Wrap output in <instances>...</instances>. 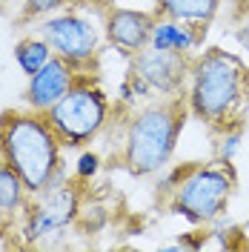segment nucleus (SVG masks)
Returning a JSON list of instances; mask_svg holds the SVG:
<instances>
[{"label": "nucleus", "mask_w": 249, "mask_h": 252, "mask_svg": "<svg viewBox=\"0 0 249 252\" xmlns=\"http://www.w3.org/2000/svg\"><path fill=\"white\" fill-rule=\"evenodd\" d=\"M0 160L9 163L29 195L63 184V143L43 112L6 109L0 115Z\"/></svg>", "instance_id": "1"}, {"label": "nucleus", "mask_w": 249, "mask_h": 252, "mask_svg": "<svg viewBox=\"0 0 249 252\" xmlns=\"http://www.w3.org/2000/svg\"><path fill=\"white\" fill-rule=\"evenodd\" d=\"M249 72L244 61L226 49H209L192 58L189 69L187 103L192 118L203 121L212 129L241 126V115L247 109Z\"/></svg>", "instance_id": "2"}, {"label": "nucleus", "mask_w": 249, "mask_h": 252, "mask_svg": "<svg viewBox=\"0 0 249 252\" xmlns=\"http://www.w3.org/2000/svg\"><path fill=\"white\" fill-rule=\"evenodd\" d=\"M192 115L187 94H160L146 106L132 109L124 129V163L138 178L157 175L169 166L184 124Z\"/></svg>", "instance_id": "3"}, {"label": "nucleus", "mask_w": 249, "mask_h": 252, "mask_svg": "<svg viewBox=\"0 0 249 252\" xmlns=\"http://www.w3.org/2000/svg\"><path fill=\"white\" fill-rule=\"evenodd\" d=\"M235 169L226 160L189 163L172 169L160 181V192H169V209L184 220L201 226L220 218L235 192Z\"/></svg>", "instance_id": "4"}, {"label": "nucleus", "mask_w": 249, "mask_h": 252, "mask_svg": "<svg viewBox=\"0 0 249 252\" xmlns=\"http://www.w3.org/2000/svg\"><path fill=\"white\" fill-rule=\"evenodd\" d=\"M43 115L63 146H86L109 124V97L89 78V72H78V80L69 86V92Z\"/></svg>", "instance_id": "5"}, {"label": "nucleus", "mask_w": 249, "mask_h": 252, "mask_svg": "<svg viewBox=\"0 0 249 252\" xmlns=\"http://www.w3.org/2000/svg\"><path fill=\"white\" fill-rule=\"evenodd\" d=\"M80 212V189L75 184H55L37 195H31L23 209V241L46 244V238L66 232Z\"/></svg>", "instance_id": "6"}, {"label": "nucleus", "mask_w": 249, "mask_h": 252, "mask_svg": "<svg viewBox=\"0 0 249 252\" xmlns=\"http://www.w3.org/2000/svg\"><path fill=\"white\" fill-rule=\"evenodd\" d=\"M37 34L52 46L58 58L69 61L80 72H86L100 52V29L80 12H55L49 17H40Z\"/></svg>", "instance_id": "7"}, {"label": "nucleus", "mask_w": 249, "mask_h": 252, "mask_svg": "<svg viewBox=\"0 0 249 252\" xmlns=\"http://www.w3.org/2000/svg\"><path fill=\"white\" fill-rule=\"evenodd\" d=\"M189 69H192L189 55L155 46H143L138 55H132L129 66V72H135L157 94H181L189 83Z\"/></svg>", "instance_id": "8"}, {"label": "nucleus", "mask_w": 249, "mask_h": 252, "mask_svg": "<svg viewBox=\"0 0 249 252\" xmlns=\"http://www.w3.org/2000/svg\"><path fill=\"white\" fill-rule=\"evenodd\" d=\"M155 26V12H140V9H124L115 6L103 17V32L106 40L118 49L121 55L132 58L143 46H149V34Z\"/></svg>", "instance_id": "9"}, {"label": "nucleus", "mask_w": 249, "mask_h": 252, "mask_svg": "<svg viewBox=\"0 0 249 252\" xmlns=\"http://www.w3.org/2000/svg\"><path fill=\"white\" fill-rule=\"evenodd\" d=\"M78 72L69 61L63 58H52V61L37 69L34 75H29V83H26V92H23V103L26 109H34V112H46L52 103H58L63 94L69 92V86L78 80Z\"/></svg>", "instance_id": "10"}, {"label": "nucleus", "mask_w": 249, "mask_h": 252, "mask_svg": "<svg viewBox=\"0 0 249 252\" xmlns=\"http://www.w3.org/2000/svg\"><path fill=\"white\" fill-rule=\"evenodd\" d=\"M203 34H206L203 26H189V23L172 20V17H155V26H152V34H149V46L169 49V52H181V55L195 58V52L203 43Z\"/></svg>", "instance_id": "11"}, {"label": "nucleus", "mask_w": 249, "mask_h": 252, "mask_svg": "<svg viewBox=\"0 0 249 252\" xmlns=\"http://www.w3.org/2000/svg\"><path fill=\"white\" fill-rule=\"evenodd\" d=\"M220 9V0H155V17H172L189 26H209Z\"/></svg>", "instance_id": "12"}, {"label": "nucleus", "mask_w": 249, "mask_h": 252, "mask_svg": "<svg viewBox=\"0 0 249 252\" xmlns=\"http://www.w3.org/2000/svg\"><path fill=\"white\" fill-rule=\"evenodd\" d=\"M29 201L31 195L26 184L20 181V175L9 163L0 160V212L3 215H17V212H23L29 206Z\"/></svg>", "instance_id": "13"}, {"label": "nucleus", "mask_w": 249, "mask_h": 252, "mask_svg": "<svg viewBox=\"0 0 249 252\" xmlns=\"http://www.w3.org/2000/svg\"><path fill=\"white\" fill-rule=\"evenodd\" d=\"M52 58H55V52H52V46H49L40 34L37 37H23V40L15 43V63L20 66V72L26 78L34 75L37 69H43Z\"/></svg>", "instance_id": "14"}, {"label": "nucleus", "mask_w": 249, "mask_h": 252, "mask_svg": "<svg viewBox=\"0 0 249 252\" xmlns=\"http://www.w3.org/2000/svg\"><path fill=\"white\" fill-rule=\"evenodd\" d=\"M241 146V126H226L220 129V141H218V160L232 163V158L238 155Z\"/></svg>", "instance_id": "15"}, {"label": "nucleus", "mask_w": 249, "mask_h": 252, "mask_svg": "<svg viewBox=\"0 0 249 252\" xmlns=\"http://www.w3.org/2000/svg\"><path fill=\"white\" fill-rule=\"evenodd\" d=\"M66 0H26L23 3V17H49L61 12Z\"/></svg>", "instance_id": "16"}, {"label": "nucleus", "mask_w": 249, "mask_h": 252, "mask_svg": "<svg viewBox=\"0 0 249 252\" xmlns=\"http://www.w3.org/2000/svg\"><path fill=\"white\" fill-rule=\"evenodd\" d=\"M97 169H100V155L97 152H80L78 163H75V172H78V178H83V181H89V178H94L97 175Z\"/></svg>", "instance_id": "17"}, {"label": "nucleus", "mask_w": 249, "mask_h": 252, "mask_svg": "<svg viewBox=\"0 0 249 252\" xmlns=\"http://www.w3.org/2000/svg\"><path fill=\"white\" fill-rule=\"evenodd\" d=\"M235 37H238V43L244 49H249V15L244 17V23L238 26V32H235Z\"/></svg>", "instance_id": "18"}, {"label": "nucleus", "mask_w": 249, "mask_h": 252, "mask_svg": "<svg viewBox=\"0 0 249 252\" xmlns=\"http://www.w3.org/2000/svg\"><path fill=\"white\" fill-rule=\"evenodd\" d=\"M0 3H9V0H0Z\"/></svg>", "instance_id": "19"}]
</instances>
